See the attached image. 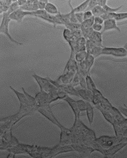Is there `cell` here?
Listing matches in <instances>:
<instances>
[{"mask_svg": "<svg viewBox=\"0 0 127 158\" xmlns=\"http://www.w3.org/2000/svg\"><path fill=\"white\" fill-rule=\"evenodd\" d=\"M11 20V19L9 18V15L8 14L6 13L3 14V17H2L1 26H0V33L1 34H5L12 42L15 43L16 45L22 46V43H20L14 39L10 33L9 25V23Z\"/></svg>", "mask_w": 127, "mask_h": 158, "instance_id": "cell-1", "label": "cell"}, {"mask_svg": "<svg viewBox=\"0 0 127 158\" xmlns=\"http://www.w3.org/2000/svg\"><path fill=\"white\" fill-rule=\"evenodd\" d=\"M101 54L111 55L115 57H123L127 56V51L124 47H103L102 49Z\"/></svg>", "mask_w": 127, "mask_h": 158, "instance_id": "cell-2", "label": "cell"}, {"mask_svg": "<svg viewBox=\"0 0 127 158\" xmlns=\"http://www.w3.org/2000/svg\"><path fill=\"white\" fill-rule=\"evenodd\" d=\"M33 11L31 12V11H25L19 8L10 15L9 18L11 20H14L18 23H21L22 22L23 19L25 16H33Z\"/></svg>", "mask_w": 127, "mask_h": 158, "instance_id": "cell-3", "label": "cell"}, {"mask_svg": "<svg viewBox=\"0 0 127 158\" xmlns=\"http://www.w3.org/2000/svg\"><path fill=\"white\" fill-rule=\"evenodd\" d=\"M103 24V29L101 32L102 34L108 30L113 29L118 30L119 32H121V30L118 27L116 21L115 19H109L105 20Z\"/></svg>", "mask_w": 127, "mask_h": 158, "instance_id": "cell-4", "label": "cell"}, {"mask_svg": "<svg viewBox=\"0 0 127 158\" xmlns=\"http://www.w3.org/2000/svg\"><path fill=\"white\" fill-rule=\"evenodd\" d=\"M34 17L39 18L45 20L47 22L53 24L55 26L58 25H62V24L59 21L58 19L56 17L55 15L53 16V15L47 13L45 11L42 14L38 15V16H35Z\"/></svg>", "mask_w": 127, "mask_h": 158, "instance_id": "cell-5", "label": "cell"}, {"mask_svg": "<svg viewBox=\"0 0 127 158\" xmlns=\"http://www.w3.org/2000/svg\"><path fill=\"white\" fill-rule=\"evenodd\" d=\"M33 76L39 84L42 90L50 91V90L54 88V87L51 84L50 81L47 79L42 78L36 75H33Z\"/></svg>", "mask_w": 127, "mask_h": 158, "instance_id": "cell-6", "label": "cell"}, {"mask_svg": "<svg viewBox=\"0 0 127 158\" xmlns=\"http://www.w3.org/2000/svg\"><path fill=\"white\" fill-rule=\"evenodd\" d=\"M88 39L98 46L101 47L102 46V33L101 32L93 31Z\"/></svg>", "mask_w": 127, "mask_h": 158, "instance_id": "cell-7", "label": "cell"}, {"mask_svg": "<svg viewBox=\"0 0 127 158\" xmlns=\"http://www.w3.org/2000/svg\"><path fill=\"white\" fill-rule=\"evenodd\" d=\"M90 1H86L82 3L81 4L79 5V6H77L75 8H73L71 4L70 3L71 1H69V3L70 8L72 9L73 11L75 13L79 12H84L86 10L87 8L88 7L89 3Z\"/></svg>", "mask_w": 127, "mask_h": 158, "instance_id": "cell-8", "label": "cell"}, {"mask_svg": "<svg viewBox=\"0 0 127 158\" xmlns=\"http://www.w3.org/2000/svg\"><path fill=\"white\" fill-rule=\"evenodd\" d=\"M45 11L51 15H57L59 13L56 6L51 2H48L46 4Z\"/></svg>", "mask_w": 127, "mask_h": 158, "instance_id": "cell-9", "label": "cell"}, {"mask_svg": "<svg viewBox=\"0 0 127 158\" xmlns=\"http://www.w3.org/2000/svg\"><path fill=\"white\" fill-rule=\"evenodd\" d=\"M91 11L94 17L101 16L105 13H106L105 10L103 8L98 5L95 6L94 8L92 9Z\"/></svg>", "mask_w": 127, "mask_h": 158, "instance_id": "cell-10", "label": "cell"}, {"mask_svg": "<svg viewBox=\"0 0 127 158\" xmlns=\"http://www.w3.org/2000/svg\"><path fill=\"white\" fill-rule=\"evenodd\" d=\"M88 55L86 51L78 52L75 53V60L79 62H82L85 59Z\"/></svg>", "mask_w": 127, "mask_h": 158, "instance_id": "cell-11", "label": "cell"}, {"mask_svg": "<svg viewBox=\"0 0 127 158\" xmlns=\"http://www.w3.org/2000/svg\"><path fill=\"white\" fill-rule=\"evenodd\" d=\"M94 24V17L85 20H84L83 22L81 24V29L90 28Z\"/></svg>", "mask_w": 127, "mask_h": 158, "instance_id": "cell-12", "label": "cell"}, {"mask_svg": "<svg viewBox=\"0 0 127 158\" xmlns=\"http://www.w3.org/2000/svg\"><path fill=\"white\" fill-rule=\"evenodd\" d=\"M65 26L66 28L69 29L72 31L78 30H81V25L79 23L69 22L65 24Z\"/></svg>", "mask_w": 127, "mask_h": 158, "instance_id": "cell-13", "label": "cell"}, {"mask_svg": "<svg viewBox=\"0 0 127 158\" xmlns=\"http://www.w3.org/2000/svg\"><path fill=\"white\" fill-rule=\"evenodd\" d=\"M20 8V6L18 3V1H13V2L10 6L8 11L6 13L10 16L12 13Z\"/></svg>", "mask_w": 127, "mask_h": 158, "instance_id": "cell-14", "label": "cell"}, {"mask_svg": "<svg viewBox=\"0 0 127 158\" xmlns=\"http://www.w3.org/2000/svg\"><path fill=\"white\" fill-rule=\"evenodd\" d=\"M102 49V48L101 47L96 46L92 49L89 54L91 55L94 58H95L101 55Z\"/></svg>", "mask_w": 127, "mask_h": 158, "instance_id": "cell-15", "label": "cell"}, {"mask_svg": "<svg viewBox=\"0 0 127 158\" xmlns=\"http://www.w3.org/2000/svg\"><path fill=\"white\" fill-rule=\"evenodd\" d=\"M122 6L123 5H121L116 8H112L107 5L106 4L102 7L105 10L106 12L111 13H116L117 11L121 9Z\"/></svg>", "mask_w": 127, "mask_h": 158, "instance_id": "cell-16", "label": "cell"}, {"mask_svg": "<svg viewBox=\"0 0 127 158\" xmlns=\"http://www.w3.org/2000/svg\"><path fill=\"white\" fill-rule=\"evenodd\" d=\"M114 19L116 21H121L127 19V12L115 13H114Z\"/></svg>", "mask_w": 127, "mask_h": 158, "instance_id": "cell-17", "label": "cell"}, {"mask_svg": "<svg viewBox=\"0 0 127 158\" xmlns=\"http://www.w3.org/2000/svg\"><path fill=\"white\" fill-rule=\"evenodd\" d=\"M48 1H38V9L40 10H45L46 4L48 2Z\"/></svg>", "mask_w": 127, "mask_h": 158, "instance_id": "cell-18", "label": "cell"}, {"mask_svg": "<svg viewBox=\"0 0 127 158\" xmlns=\"http://www.w3.org/2000/svg\"><path fill=\"white\" fill-rule=\"evenodd\" d=\"M97 5V1H90L86 11H91L92 9Z\"/></svg>", "mask_w": 127, "mask_h": 158, "instance_id": "cell-19", "label": "cell"}, {"mask_svg": "<svg viewBox=\"0 0 127 158\" xmlns=\"http://www.w3.org/2000/svg\"><path fill=\"white\" fill-rule=\"evenodd\" d=\"M92 29L95 31L98 32H100L102 31V29H103V26L102 25H100V24H93V26L92 27Z\"/></svg>", "mask_w": 127, "mask_h": 158, "instance_id": "cell-20", "label": "cell"}, {"mask_svg": "<svg viewBox=\"0 0 127 158\" xmlns=\"http://www.w3.org/2000/svg\"><path fill=\"white\" fill-rule=\"evenodd\" d=\"M93 17V14L91 11H85L83 13V20H88Z\"/></svg>", "mask_w": 127, "mask_h": 158, "instance_id": "cell-21", "label": "cell"}, {"mask_svg": "<svg viewBox=\"0 0 127 158\" xmlns=\"http://www.w3.org/2000/svg\"><path fill=\"white\" fill-rule=\"evenodd\" d=\"M83 13H84V12H79L75 13L77 20L79 24H81L84 21V20H83Z\"/></svg>", "mask_w": 127, "mask_h": 158, "instance_id": "cell-22", "label": "cell"}, {"mask_svg": "<svg viewBox=\"0 0 127 158\" xmlns=\"http://www.w3.org/2000/svg\"><path fill=\"white\" fill-rule=\"evenodd\" d=\"M104 21V20L101 16L94 17L95 24L102 25V24H103Z\"/></svg>", "mask_w": 127, "mask_h": 158, "instance_id": "cell-23", "label": "cell"}, {"mask_svg": "<svg viewBox=\"0 0 127 158\" xmlns=\"http://www.w3.org/2000/svg\"><path fill=\"white\" fill-rule=\"evenodd\" d=\"M107 1H97V5L103 7V6L106 5Z\"/></svg>", "mask_w": 127, "mask_h": 158, "instance_id": "cell-24", "label": "cell"}, {"mask_svg": "<svg viewBox=\"0 0 127 158\" xmlns=\"http://www.w3.org/2000/svg\"><path fill=\"white\" fill-rule=\"evenodd\" d=\"M18 2L20 7L26 3L27 1H18Z\"/></svg>", "mask_w": 127, "mask_h": 158, "instance_id": "cell-25", "label": "cell"}, {"mask_svg": "<svg viewBox=\"0 0 127 158\" xmlns=\"http://www.w3.org/2000/svg\"><path fill=\"white\" fill-rule=\"evenodd\" d=\"M120 110H121L122 112L124 113V114L127 116V109L122 108Z\"/></svg>", "mask_w": 127, "mask_h": 158, "instance_id": "cell-26", "label": "cell"}, {"mask_svg": "<svg viewBox=\"0 0 127 158\" xmlns=\"http://www.w3.org/2000/svg\"><path fill=\"white\" fill-rule=\"evenodd\" d=\"M124 48H125V49H126L127 51V42H126V43L125 44H124Z\"/></svg>", "mask_w": 127, "mask_h": 158, "instance_id": "cell-27", "label": "cell"}]
</instances>
